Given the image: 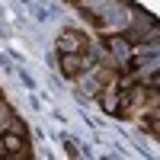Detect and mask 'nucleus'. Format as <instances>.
Returning a JSON list of instances; mask_svg holds the SVG:
<instances>
[{
	"label": "nucleus",
	"instance_id": "nucleus-5",
	"mask_svg": "<svg viewBox=\"0 0 160 160\" xmlns=\"http://www.w3.org/2000/svg\"><path fill=\"white\" fill-rule=\"evenodd\" d=\"M13 115H16V112H13V106H10L7 99H0V135H3V131L10 128V122H13Z\"/></svg>",
	"mask_w": 160,
	"mask_h": 160
},
{
	"label": "nucleus",
	"instance_id": "nucleus-2",
	"mask_svg": "<svg viewBox=\"0 0 160 160\" xmlns=\"http://www.w3.org/2000/svg\"><path fill=\"white\" fill-rule=\"evenodd\" d=\"M32 148L29 141H26V135H19V131H3L0 135V157H29Z\"/></svg>",
	"mask_w": 160,
	"mask_h": 160
},
{
	"label": "nucleus",
	"instance_id": "nucleus-3",
	"mask_svg": "<svg viewBox=\"0 0 160 160\" xmlns=\"http://www.w3.org/2000/svg\"><path fill=\"white\" fill-rule=\"evenodd\" d=\"M55 48H58V55H68V51H87L90 48V38L80 32V29H64L58 35Z\"/></svg>",
	"mask_w": 160,
	"mask_h": 160
},
{
	"label": "nucleus",
	"instance_id": "nucleus-1",
	"mask_svg": "<svg viewBox=\"0 0 160 160\" xmlns=\"http://www.w3.org/2000/svg\"><path fill=\"white\" fill-rule=\"evenodd\" d=\"M96 64V51L93 48H87V51H68V55H61L58 58V68H61V74L64 77H77V74H83L87 68H93Z\"/></svg>",
	"mask_w": 160,
	"mask_h": 160
},
{
	"label": "nucleus",
	"instance_id": "nucleus-6",
	"mask_svg": "<svg viewBox=\"0 0 160 160\" xmlns=\"http://www.w3.org/2000/svg\"><path fill=\"white\" fill-rule=\"evenodd\" d=\"M74 3H77V0H74Z\"/></svg>",
	"mask_w": 160,
	"mask_h": 160
},
{
	"label": "nucleus",
	"instance_id": "nucleus-4",
	"mask_svg": "<svg viewBox=\"0 0 160 160\" xmlns=\"http://www.w3.org/2000/svg\"><path fill=\"white\" fill-rule=\"evenodd\" d=\"M118 3H122V0H77V7L83 10V16H90L93 22H99L102 16H109Z\"/></svg>",
	"mask_w": 160,
	"mask_h": 160
}]
</instances>
